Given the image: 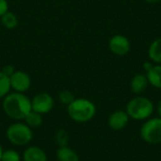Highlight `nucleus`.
<instances>
[{"instance_id":"nucleus-9","label":"nucleus","mask_w":161,"mask_h":161,"mask_svg":"<svg viewBox=\"0 0 161 161\" xmlns=\"http://www.w3.org/2000/svg\"><path fill=\"white\" fill-rule=\"evenodd\" d=\"M129 116L124 110H117L113 112L108 118V125L114 130L123 129L128 123Z\"/></svg>"},{"instance_id":"nucleus-15","label":"nucleus","mask_w":161,"mask_h":161,"mask_svg":"<svg viewBox=\"0 0 161 161\" xmlns=\"http://www.w3.org/2000/svg\"><path fill=\"white\" fill-rule=\"evenodd\" d=\"M0 20H1V24L4 27L8 28V29H12L14 28L17 25H18V19H17V16L8 10L6 13H4L1 17H0Z\"/></svg>"},{"instance_id":"nucleus-6","label":"nucleus","mask_w":161,"mask_h":161,"mask_svg":"<svg viewBox=\"0 0 161 161\" xmlns=\"http://www.w3.org/2000/svg\"><path fill=\"white\" fill-rule=\"evenodd\" d=\"M54 104L55 102L53 97L47 92H41L35 95L31 100L32 110L42 115L50 112L53 109Z\"/></svg>"},{"instance_id":"nucleus-24","label":"nucleus","mask_w":161,"mask_h":161,"mask_svg":"<svg viewBox=\"0 0 161 161\" xmlns=\"http://www.w3.org/2000/svg\"><path fill=\"white\" fill-rule=\"evenodd\" d=\"M158 113L159 118H161V100L158 102Z\"/></svg>"},{"instance_id":"nucleus-22","label":"nucleus","mask_w":161,"mask_h":161,"mask_svg":"<svg viewBox=\"0 0 161 161\" xmlns=\"http://www.w3.org/2000/svg\"><path fill=\"white\" fill-rule=\"evenodd\" d=\"M8 10V4L7 0H0V17Z\"/></svg>"},{"instance_id":"nucleus-19","label":"nucleus","mask_w":161,"mask_h":161,"mask_svg":"<svg viewBox=\"0 0 161 161\" xmlns=\"http://www.w3.org/2000/svg\"><path fill=\"white\" fill-rule=\"evenodd\" d=\"M1 161H21V157L17 151L8 149V150L3 151Z\"/></svg>"},{"instance_id":"nucleus-8","label":"nucleus","mask_w":161,"mask_h":161,"mask_svg":"<svg viewBox=\"0 0 161 161\" xmlns=\"http://www.w3.org/2000/svg\"><path fill=\"white\" fill-rule=\"evenodd\" d=\"M110 51L117 56H125L130 50V42L123 35H115L109 40Z\"/></svg>"},{"instance_id":"nucleus-1","label":"nucleus","mask_w":161,"mask_h":161,"mask_svg":"<svg viewBox=\"0 0 161 161\" xmlns=\"http://www.w3.org/2000/svg\"><path fill=\"white\" fill-rule=\"evenodd\" d=\"M2 106L6 115L16 121L24 120L32 110L31 100L24 93L16 92L6 95Z\"/></svg>"},{"instance_id":"nucleus-14","label":"nucleus","mask_w":161,"mask_h":161,"mask_svg":"<svg viewBox=\"0 0 161 161\" xmlns=\"http://www.w3.org/2000/svg\"><path fill=\"white\" fill-rule=\"evenodd\" d=\"M148 55L153 61L161 64V38L157 39L151 43L148 50Z\"/></svg>"},{"instance_id":"nucleus-16","label":"nucleus","mask_w":161,"mask_h":161,"mask_svg":"<svg viewBox=\"0 0 161 161\" xmlns=\"http://www.w3.org/2000/svg\"><path fill=\"white\" fill-rule=\"evenodd\" d=\"M25 124L31 127V128H36V127H39L42 125V114L38 113V112H35L33 110H31L27 115L26 117L24 119Z\"/></svg>"},{"instance_id":"nucleus-18","label":"nucleus","mask_w":161,"mask_h":161,"mask_svg":"<svg viewBox=\"0 0 161 161\" xmlns=\"http://www.w3.org/2000/svg\"><path fill=\"white\" fill-rule=\"evenodd\" d=\"M55 141L58 147H65V146H68L69 136L65 130L59 129L57 131V133L55 135Z\"/></svg>"},{"instance_id":"nucleus-4","label":"nucleus","mask_w":161,"mask_h":161,"mask_svg":"<svg viewBox=\"0 0 161 161\" xmlns=\"http://www.w3.org/2000/svg\"><path fill=\"white\" fill-rule=\"evenodd\" d=\"M154 112V105L145 97H136L126 106V113L134 120L142 121L149 118Z\"/></svg>"},{"instance_id":"nucleus-12","label":"nucleus","mask_w":161,"mask_h":161,"mask_svg":"<svg viewBox=\"0 0 161 161\" xmlns=\"http://www.w3.org/2000/svg\"><path fill=\"white\" fill-rule=\"evenodd\" d=\"M56 155L58 161H79V158L76 152L68 146L58 147Z\"/></svg>"},{"instance_id":"nucleus-10","label":"nucleus","mask_w":161,"mask_h":161,"mask_svg":"<svg viewBox=\"0 0 161 161\" xmlns=\"http://www.w3.org/2000/svg\"><path fill=\"white\" fill-rule=\"evenodd\" d=\"M24 161H47L45 152L38 146L27 147L23 154Z\"/></svg>"},{"instance_id":"nucleus-5","label":"nucleus","mask_w":161,"mask_h":161,"mask_svg":"<svg viewBox=\"0 0 161 161\" xmlns=\"http://www.w3.org/2000/svg\"><path fill=\"white\" fill-rule=\"evenodd\" d=\"M141 137L148 143L161 142V118L148 120L141 128Z\"/></svg>"},{"instance_id":"nucleus-23","label":"nucleus","mask_w":161,"mask_h":161,"mask_svg":"<svg viewBox=\"0 0 161 161\" xmlns=\"http://www.w3.org/2000/svg\"><path fill=\"white\" fill-rule=\"evenodd\" d=\"M153 64L152 63H150V62H144L143 63V68H144V70H145V72L147 73L148 71H150L152 68H153Z\"/></svg>"},{"instance_id":"nucleus-11","label":"nucleus","mask_w":161,"mask_h":161,"mask_svg":"<svg viewBox=\"0 0 161 161\" xmlns=\"http://www.w3.org/2000/svg\"><path fill=\"white\" fill-rule=\"evenodd\" d=\"M148 83L149 82H148L146 75L138 74L131 80L130 87H131V90L134 93H142L147 88Z\"/></svg>"},{"instance_id":"nucleus-26","label":"nucleus","mask_w":161,"mask_h":161,"mask_svg":"<svg viewBox=\"0 0 161 161\" xmlns=\"http://www.w3.org/2000/svg\"><path fill=\"white\" fill-rule=\"evenodd\" d=\"M3 148H2V145L0 144V161H1V157H2V154H3Z\"/></svg>"},{"instance_id":"nucleus-25","label":"nucleus","mask_w":161,"mask_h":161,"mask_svg":"<svg viewBox=\"0 0 161 161\" xmlns=\"http://www.w3.org/2000/svg\"><path fill=\"white\" fill-rule=\"evenodd\" d=\"M147 3H151V4H155V3H158L159 2L160 0H145Z\"/></svg>"},{"instance_id":"nucleus-3","label":"nucleus","mask_w":161,"mask_h":161,"mask_svg":"<svg viewBox=\"0 0 161 161\" xmlns=\"http://www.w3.org/2000/svg\"><path fill=\"white\" fill-rule=\"evenodd\" d=\"M6 136L11 144L15 146H24L31 142L33 132L31 127H29L26 124L17 122L11 124L8 127Z\"/></svg>"},{"instance_id":"nucleus-2","label":"nucleus","mask_w":161,"mask_h":161,"mask_svg":"<svg viewBox=\"0 0 161 161\" xmlns=\"http://www.w3.org/2000/svg\"><path fill=\"white\" fill-rule=\"evenodd\" d=\"M67 112L69 117L77 123H86L91 121L96 113L95 105L85 98L75 99L67 106Z\"/></svg>"},{"instance_id":"nucleus-20","label":"nucleus","mask_w":161,"mask_h":161,"mask_svg":"<svg viewBox=\"0 0 161 161\" xmlns=\"http://www.w3.org/2000/svg\"><path fill=\"white\" fill-rule=\"evenodd\" d=\"M75 95L72 92L70 91H67V90H64V91H61L59 93H58V100L63 104V105H70L74 100H75Z\"/></svg>"},{"instance_id":"nucleus-13","label":"nucleus","mask_w":161,"mask_h":161,"mask_svg":"<svg viewBox=\"0 0 161 161\" xmlns=\"http://www.w3.org/2000/svg\"><path fill=\"white\" fill-rule=\"evenodd\" d=\"M148 82L155 88L161 89V65L153 66V68L146 73Z\"/></svg>"},{"instance_id":"nucleus-7","label":"nucleus","mask_w":161,"mask_h":161,"mask_svg":"<svg viewBox=\"0 0 161 161\" xmlns=\"http://www.w3.org/2000/svg\"><path fill=\"white\" fill-rule=\"evenodd\" d=\"M10 88L16 92H25L31 86V78L28 74L23 71H15L9 76Z\"/></svg>"},{"instance_id":"nucleus-17","label":"nucleus","mask_w":161,"mask_h":161,"mask_svg":"<svg viewBox=\"0 0 161 161\" xmlns=\"http://www.w3.org/2000/svg\"><path fill=\"white\" fill-rule=\"evenodd\" d=\"M10 82H9V77L4 75L0 71V99L4 98L6 95L8 94L10 91Z\"/></svg>"},{"instance_id":"nucleus-21","label":"nucleus","mask_w":161,"mask_h":161,"mask_svg":"<svg viewBox=\"0 0 161 161\" xmlns=\"http://www.w3.org/2000/svg\"><path fill=\"white\" fill-rule=\"evenodd\" d=\"M1 72H2L4 75H6L7 76L9 77L10 75H13V73L15 72V69H14V66H13V65L8 64V65H5V66L3 67V69L1 70Z\"/></svg>"}]
</instances>
